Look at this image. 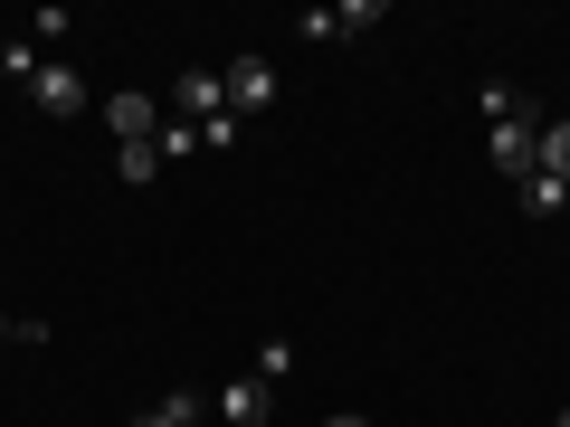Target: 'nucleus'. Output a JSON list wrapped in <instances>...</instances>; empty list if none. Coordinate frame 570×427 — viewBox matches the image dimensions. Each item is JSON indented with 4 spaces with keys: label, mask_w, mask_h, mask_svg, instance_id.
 <instances>
[{
    "label": "nucleus",
    "mask_w": 570,
    "mask_h": 427,
    "mask_svg": "<svg viewBox=\"0 0 570 427\" xmlns=\"http://www.w3.org/2000/svg\"><path fill=\"white\" fill-rule=\"evenodd\" d=\"M513 190H523L532 219H561V181H551V171H532V181H513Z\"/></svg>",
    "instance_id": "obj_12"
},
{
    "label": "nucleus",
    "mask_w": 570,
    "mask_h": 427,
    "mask_svg": "<svg viewBox=\"0 0 570 427\" xmlns=\"http://www.w3.org/2000/svg\"><path fill=\"white\" fill-rule=\"evenodd\" d=\"M219 86H228V115H238V123L276 105V67H266L257 48H247V58H228V67H219Z\"/></svg>",
    "instance_id": "obj_3"
},
{
    "label": "nucleus",
    "mask_w": 570,
    "mask_h": 427,
    "mask_svg": "<svg viewBox=\"0 0 570 427\" xmlns=\"http://www.w3.org/2000/svg\"><path fill=\"white\" fill-rule=\"evenodd\" d=\"M39 67H48V48H39V39H10V48H0V77L39 86Z\"/></svg>",
    "instance_id": "obj_10"
},
{
    "label": "nucleus",
    "mask_w": 570,
    "mask_h": 427,
    "mask_svg": "<svg viewBox=\"0 0 570 427\" xmlns=\"http://www.w3.org/2000/svg\"><path fill=\"white\" fill-rule=\"evenodd\" d=\"M115 181H163V142H115Z\"/></svg>",
    "instance_id": "obj_8"
},
{
    "label": "nucleus",
    "mask_w": 570,
    "mask_h": 427,
    "mask_svg": "<svg viewBox=\"0 0 570 427\" xmlns=\"http://www.w3.org/2000/svg\"><path fill=\"white\" fill-rule=\"evenodd\" d=\"M219 418H228V427H266V418H276V389L247 370V380H228V389H219Z\"/></svg>",
    "instance_id": "obj_6"
},
{
    "label": "nucleus",
    "mask_w": 570,
    "mask_h": 427,
    "mask_svg": "<svg viewBox=\"0 0 570 427\" xmlns=\"http://www.w3.org/2000/svg\"><path fill=\"white\" fill-rule=\"evenodd\" d=\"M542 171L570 181V115H542Z\"/></svg>",
    "instance_id": "obj_9"
},
{
    "label": "nucleus",
    "mask_w": 570,
    "mask_h": 427,
    "mask_svg": "<svg viewBox=\"0 0 570 427\" xmlns=\"http://www.w3.org/2000/svg\"><path fill=\"white\" fill-rule=\"evenodd\" d=\"M200 418H209V399H200V389H163L153 408H134V427H200Z\"/></svg>",
    "instance_id": "obj_7"
},
{
    "label": "nucleus",
    "mask_w": 570,
    "mask_h": 427,
    "mask_svg": "<svg viewBox=\"0 0 570 427\" xmlns=\"http://www.w3.org/2000/svg\"><path fill=\"white\" fill-rule=\"evenodd\" d=\"M561 219H570V181H561Z\"/></svg>",
    "instance_id": "obj_15"
},
{
    "label": "nucleus",
    "mask_w": 570,
    "mask_h": 427,
    "mask_svg": "<svg viewBox=\"0 0 570 427\" xmlns=\"http://www.w3.org/2000/svg\"><path fill=\"white\" fill-rule=\"evenodd\" d=\"M485 152H494V171L532 181V171H542V115H532V105H513V115H504V123L485 133Z\"/></svg>",
    "instance_id": "obj_1"
},
{
    "label": "nucleus",
    "mask_w": 570,
    "mask_h": 427,
    "mask_svg": "<svg viewBox=\"0 0 570 427\" xmlns=\"http://www.w3.org/2000/svg\"><path fill=\"white\" fill-rule=\"evenodd\" d=\"M324 427H371V418H352V408H333V418H324Z\"/></svg>",
    "instance_id": "obj_14"
},
{
    "label": "nucleus",
    "mask_w": 570,
    "mask_h": 427,
    "mask_svg": "<svg viewBox=\"0 0 570 427\" xmlns=\"http://www.w3.org/2000/svg\"><path fill=\"white\" fill-rule=\"evenodd\" d=\"M153 142H163V162H190V152H200V123H181V115H163V133H153Z\"/></svg>",
    "instance_id": "obj_11"
},
{
    "label": "nucleus",
    "mask_w": 570,
    "mask_h": 427,
    "mask_svg": "<svg viewBox=\"0 0 570 427\" xmlns=\"http://www.w3.org/2000/svg\"><path fill=\"white\" fill-rule=\"evenodd\" d=\"M96 115H105V133H115V142H153V133H163V96H134V86L105 96Z\"/></svg>",
    "instance_id": "obj_4"
},
{
    "label": "nucleus",
    "mask_w": 570,
    "mask_h": 427,
    "mask_svg": "<svg viewBox=\"0 0 570 427\" xmlns=\"http://www.w3.org/2000/svg\"><path fill=\"white\" fill-rule=\"evenodd\" d=\"M285 370H295V342H266V351H257V380L285 389Z\"/></svg>",
    "instance_id": "obj_13"
},
{
    "label": "nucleus",
    "mask_w": 570,
    "mask_h": 427,
    "mask_svg": "<svg viewBox=\"0 0 570 427\" xmlns=\"http://www.w3.org/2000/svg\"><path fill=\"white\" fill-rule=\"evenodd\" d=\"M29 105H48V115H86L96 96H86V77H77L67 58H48V67H39V86H29Z\"/></svg>",
    "instance_id": "obj_5"
},
{
    "label": "nucleus",
    "mask_w": 570,
    "mask_h": 427,
    "mask_svg": "<svg viewBox=\"0 0 570 427\" xmlns=\"http://www.w3.org/2000/svg\"><path fill=\"white\" fill-rule=\"evenodd\" d=\"M163 115H181V123H219V115H228L219 67H181V77H171V96H163Z\"/></svg>",
    "instance_id": "obj_2"
},
{
    "label": "nucleus",
    "mask_w": 570,
    "mask_h": 427,
    "mask_svg": "<svg viewBox=\"0 0 570 427\" xmlns=\"http://www.w3.org/2000/svg\"><path fill=\"white\" fill-rule=\"evenodd\" d=\"M551 427H570V408H561V418H551Z\"/></svg>",
    "instance_id": "obj_16"
}]
</instances>
